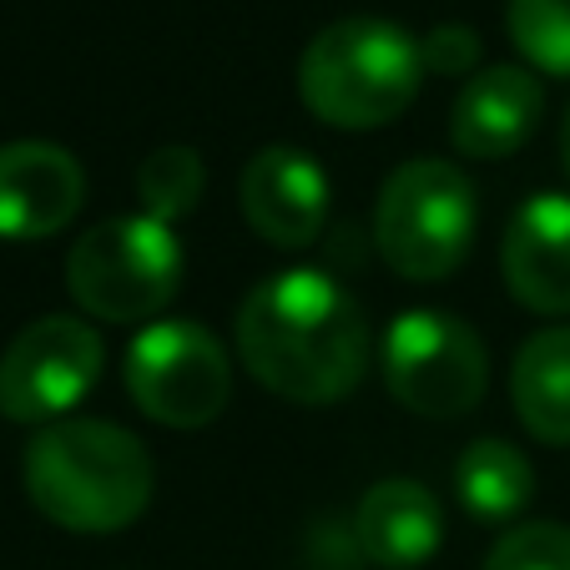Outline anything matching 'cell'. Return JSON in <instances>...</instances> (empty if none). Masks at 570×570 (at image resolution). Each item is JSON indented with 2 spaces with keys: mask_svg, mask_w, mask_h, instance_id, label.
<instances>
[{
  "mask_svg": "<svg viewBox=\"0 0 570 570\" xmlns=\"http://www.w3.org/2000/svg\"><path fill=\"white\" fill-rule=\"evenodd\" d=\"M384 384L420 420H464L490 389V348L460 313L410 308L384 334Z\"/></svg>",
  "mask_w": 570,
  "mask_h": 570,
  "instance_id": "obj_6",
  "label": "cell"
},
{
  "mask_svg": "<svg viewBox=\"0 0 570 570\" xmlns=\"http://www.w3.org/2000/svg\"><path fill=\"white\" fill-rule=\"evenodd\" d=\"M203 193H207V167L193 147L173 141V147H157V151L141 157L137 197L151 217H161V223H183L187 213H197Z\"/></svg>",
  "mask_w": 570,
  "mask_h": 570,
  "instance_id": "obj_16",
  "label": "cell"
},
{
  "mask_svg": "<svg viewBox=\"0 0 570 570\" xmlns=\"http://www.w3.org/2000/svg\"><path fill=\"white\" fill-rule=\"evenodd\" d=\"M107 348L91 323L71 313L26 323L0 354V414L16 424H56L97 389Z\"/></svg>",
  "mask_w": 570,
  "mask_h": 570,
  "instance_id": "obj_8",
  "label": "cell"
},
{
  "mask_svg": "<svg viewBox=\"0 0 570 570\" xmlns=\"http://www.w3.org/2000/svg\"><path fill=\"white\" fill-rule=\"evenodd\" d=\"M424 51L384 16H348L323 26L298 61V97L338 131H374L414 107L424 87Z\"/></svg>",
  "mask_w": 570,
  "mask_h": 570,
  "instance_id": "obj_3",
  "label": "cell"
},
{
  "mask_svg": "<svg viewBox=\"0 0 570 570\" xmlns=\"http://www.w3.org/2000/svg\"><path fill=\"white\" fill-rule=\"evenodd\" d=\"M484 570H570V525H556V520L510 525L490 546Z\"/></svg>",
  "mask_w": 570,
  "mask_h": 570,
  "instance_id": "obj_18",
  "label": "cell"
},
{
  "mask_svg": "<svg viewBox=\"0 0 570 570\" xmlns=\"http://www.w3.org/2000/svg\"><path fill=\"white\" fill-rule=\"evenodd\" d=\"M540 117H546V87L530 66H484L454 97L450 141L474 161H505L535 137Z\"/></svg>",
  "mask_w": 570,
  "mask_h": 570,
  "instance_id": "obj_12",
  "label": "cell"
},
{
  "mask_svg": "<svg viewBox=\"0 0 570 570\" xmlns=\"http://www.w3.org/2000/svg\"><path fill=\"white\" fill-rule=\"evenodd\" d=\"M237 354L268 394L323 410L364 384L368 318L354 293L318 268H288L253 283L237 303Z\"/></svg>",
  "mask_w": 570,
  "mask_h": 570,
  "instance_id": "obj_1",
  "label": "cell"
},
{
  "mask_svg": "<svg viewBox=\"0 0 570 570\" xmlns=\"http://www.w3.org/2000/svg\"><path fill=\"white\" fill-rule=\"evenodd\" d=\"M510 404L530 440L550 450L570 444V323L540 328L520 344L510 368Z\"/></svg>",
  "mask_w": 570,
  "mask_h": 570,
  "instance_id": "obj_14",
  "label": "cell"
},
{
  "mask_svg": "<svg viewBox=\"0 0 570 570\" xmlns=\"http://www.w3.org/2000/svg\"><path fill=\"white\" fill-rule=\"evenodd\" d=\"M420 51H424V71L474 76V66H480V36H474L470 26L450 21V26H434V31L420 41Z\"/></svg>",
  "mask_w": 570,
  "mask_h": 570,
  "instance_id": "obj_19",
  "label": "cell"
},
{
  "mask_svg": "<svg viewBox=\"0 0 570 570\" xmlns=\"http://www.w3.org/2000/svg\"><path fill=\"white\" fill-rule=\"evenodd\" d=\"M505 26L525 66L570 76V0H510Z\"/></svg>",
  "mask_w": 570,
  "mask_h": 570,
  "instance_id": "obj_17",
  "label": "cell"
},
{
  "mask_svg": "<svg viewBox=\"0 0 570 570\" xmlns=\"http://www.w3.org/2000/svg\"><path fill=\"white\" fill-rule=\"evenodd\" d=\"M66 288L101 323H147L183 288V243L151 213L107 217L71 243Z\"/></svg>",
  "mask_w": 570,
  "mask_h": 570,
  "instance_id": "obj_5",
  "label": "cell"
},
{
  "mask_svg": "<svg viewBox=\"0 0 570 570\" xmlns=\"http://www.w3.org/2000/svg\"><path fill=\"white\" fill-rule=\"evenodd\" d=\"M500 273L520 308L540 318L570 313V197L535 193L515 207L500 243Z\"/></svg>",
  "mask_w": 570,
  "mask_h": 570,
  "instance_id": "obj_11",
  "label": "cell"
},
{
  "mask_svg": "<svg viewBox=\"0 0 570 570\" xmlns=\"http://www.w3.org/2000/svg\"><path fill=\"white\" fill-rule=\"evenodd\" d=\"M87 203V173L56 141H6L0 147V237L41 243L56 237Z\"/></svg>",
  "mask_w": 570,
  "mask_h": 570,
  "instance_id": "obj_10",
  "label": "cell"
},
{
  "mask_svg": "<svg viewBox=\"0 0 570 570\" xmlns=\"http://www.w3.org/2000/svg\"><path fill=\"white\" fill-rule=\"evenodd\" d=\"M480 203L470 177L444 157H414L389 173L374 207L379 258L410 283H440L470 258Z\"/></svg>",
  "mask_w": 570,
  "mask_h": 570,
  "instance_id": "obj_4",
  "label": "cell"
},
{
  "mask_svg": "<svg viewBox=\"0 0 570 570\" xmlns=\"http://www.w3.org/2000/svg\"><path fill=\"white\" fill-rule=\"evenodd\" d=\"M237 207L268 248H308L328 223V177L303 147H258L237 177Z\"/></svg>",
  "mask_w": 570,
  "mask_h": 570,
  "instance_id": "obj_9",
  "label": "cell"
},
{
  "mask_svg": "<svg viewBox=\"0 0 570 570\" xmlns=\"http://www.w3.org/2000/svg\"><path fill=\"white\" fill-rule=\"evenodd\" d=\"M354 540L379 570L430 566L444 540L440 500L420 480H379L354 510Z\"/></svg>",
  "mask_w": 570,
  "mask_h": 570,
  "instance_id": "obj_13",
  "label": "cell"
},
{
  "mask_svg": "<svg viewBox=\"0 0 570 570\" xmlns=\"http://www.w3.org/2000/svg\"><path fill=\"white\" fill-rule=\"evenodd\" d=\"M127 394L167 430H203L233 399V364L223 344L193 318L147 323L127 348Z\"/></svg>",
  "mask_w": 570,
  "mask_h": 570,
  "instance_id": "obj_7",
  "label": "cell"
},
{
  "mask_svg": "<svg viewBox=\"0 0 570 570\" xmlns=\"http://www.w3.org/2000/svg\"><path fill=\"white\" fill-rule=\"evenodd\" d=\"M26 495L51 525L76 535H117L151 505V454L107 420H56L26 444Z\"/></svg>",
  "mask_w": 570,
  "mask_h": 570,
  "instance_id": "obj_2",
  "label": "cell"
},
{
  "mask_svg": "<svg viewBox=\"0 0 570 570\" xmlns=\"http://www.w3.org/2000/svg\"><path fill=\"white\" fill-rule=\"evenodd\" d=\"M560 161H566V173H570V111H566V121H560Z\"/></svg>",
  "mask_w": 570,
  "mask_h": 570,
  "instance_id": "obj_20",
  "label": "cell"
},
{
  "mask_svg": "<svg viewBox=\"0 0 570 570\" xmlns=\"http://www.w3.org/2000/svg\"><path fill=\"white\" fill-rule=\"evenodd\" d=\"M454 495L480 525H510L535 495V470L510 440H474L454 460Z\"/></svg>",
  "mask_w": 570,
  "mask_h": 570,
  "instance_id": "obj_15",
  "label": "cell"
}]
</instances>
